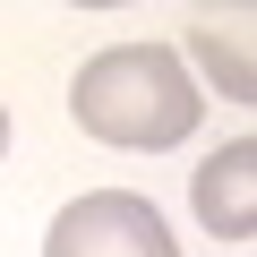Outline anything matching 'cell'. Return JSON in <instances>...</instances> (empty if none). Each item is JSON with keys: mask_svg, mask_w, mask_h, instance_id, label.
<instances>
[{"mask_svg": "<svg viewBox=\"0 0 257 257\" xmlns=\"http://www.w3.org/2000/svg\"><path fill=\"white\" fill-rule=\"evenodd\" d=\"M69 111L103 146H180L206 103H197V77H189L180 52H163V43H111V52H94L77 69Z\"/></svg>", "mask_w": 257, "mask_h": 257, "instance_id": "obj_1", "label": "cell"}, {"mask_svg": "<svg viewBox=\"0 0 257 257\" xmlns=\"http://www.w3.org/2000/svg\"><path fill=\"white\" fill-rule=\"evenodd\" d=\"M43 257H180V240L138 189H94V197L60 206Z\"/></svg>", "mask_w": 257, "mask_h": 257, "instance_id": "obj_2", "label": "cell"}, {"mask_svg": "<svg viewBox=\"0 0 257 257\" xmlns=\"http://www.w3.org/2000/svg\"><path fill=\"white\" fill-rule=\"evenodd\" d=\"M197 223L214 240H248L257 231V138H231L197 172Z\"/></svg>", "mask_w": 257, "mask_h": 257, "instance_id": "obj_3", "label": "cell"}, {"mask_svg": "<svg viewBox=\"0 0 257 257\" xmlns=\"http://www.w3.org/2000/svg\"><path fill=\"white\" fill-rule=\"evenodd\" d=\"M189 52L206 60V77H223V94H231V103H248V43H240V35L197 26V35H189Z\"/></svg>", "mask_w": 257, "mask_h": 257, "instance_id": "obj_4", "label": "cell"}, {"mask_svg": "<svg viewBox=\"0 0 257 257\" xmlns=\"http://www.w3.org/2000/svg\"><path fill=\"white\" fill-rule=\"evenodd\" d=\"M0 155H9V111H0Z\"/></svg>", "mask_w": 257, "mask_h": 257, "instance_id": "obj_5", "label": "cell"}]
</instances>
